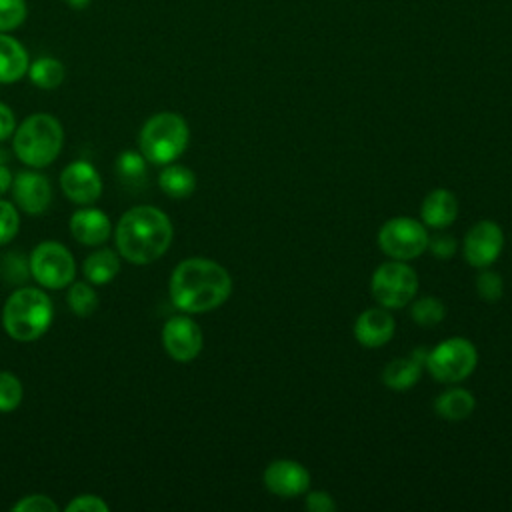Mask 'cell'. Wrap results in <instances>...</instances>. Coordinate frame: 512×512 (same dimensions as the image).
Listing matches in <instances>:
<instances>
[{
    "instance_id": "obj_1",
    "label": "cell",
    "mask_w": 512,
    "mask_h": 512,
    "mask_svg": "<svg viewBox=\"0 0 512 512\" xmlns=\"http://www.w3.org/2000/svg\"><path fill=\"white\" fill-rule=\"evenodd\" d=\"M172 304L186 314H202L222 306L232 292V278L224 266L208 258H186L170 276Z\"/></svg>"
},
{
    "instance_id": "obj_2",
    "label": "cell",
    "mask_w": 512,
    "mask_h": 512,
    "mask_svg": "<svg viewBox=\"0 0 512 512\" xmlns=\"http://www.w3.org/2000/svg\"><path fill=\"white\" fill-rule=\"evenodd\" d=\"M174 228L170 218L156 206H134L116 224L114 240L118 254L132 264H150L170 248Z\"/></svg>"
},
{
    "instance_id": "obj_3",
    "label": "cell",
    "mask_w": 512,
    "mask_h": 512,
    "mask_svg": "<svg viewBox=\"0 0 512 512\" xmlns=\"http://www.w3.org/2000/svg\"><path fill=\"white\" fill-rule=\"evenodd\" d=\"M54 318V306L40 288H18L2 306V326L16 342H34L46 334Z\"/></svg>"
},
{
    "instance_id": "obj_4",
    "label": "cell",
    "mask_w": 512,
    "mask_h": 512,
    "mask_svg": "<svg viewBox=\"0 0 512 512\" xmlns=\"http://www.w3.org/2000/svg\"><path fill=\"white\" fill-rule=\"evenodd\" d=\"M14 152L20 162L30 168H44L52 164L64 144V130L52 114H32L24 118L14 130Z\"/></svg>"
},
{
    "instance_id": "obj_5",
    "label": "cell",
    "mask_w": 512,
    "mask_h": 512,
    "mask_svg": "<svg viewBox=\"0 0 512 512\" xmlns=\"http://www.w3.org/2000/svg\"><path fill=\"white\" fill-rule=\"evenodd\" d=\"M190 140L186 120L176 112H158L150 116L138 134L142 156L152 164H170L182 156Z\"/></svg>"
},
{
    "instance_id": "obj_6",
    "label": "cell",
    "mask_w": 512,
    "mask_h": 512,
    "mask_svg": "<svg viewBox=\"0 0 512 512\" xmlns=\"http://www.w3.org/2000/svg\"><path fill=\"white\" fill-rule=\"evenodd\" d=\"M28 270L42 288L62 290L74 282L76 260L64 244L44 240L34 246L28 258Z\"/></svg>"
},
{
    "instance_id": "obj_7",
    "label": "cell",
    "mask_w": 512,
    "mask_h": 512,
    "mask_svg": "<svg viewBox=\"0 0 512 512\" xmlns=\"http://www.w3.org/2000/svg\"><path fill=\"white\" fill-rule=\"evenodd\" d=\"M478 364L476 346L466 338H448L426 352L424 366L428 372L446 384L462 382Z\"/></svg>"
},
{
    "instance_id": "obj_8",
    "label": "cell",
    "mask_w": 512,
    "mask_h": 512,
    "mask_svg": "<svg viewBox=\"0 0 512 512\" xmlns=\"http://www.w3.org/2000/svg\"><path fill=\"white\" fill-rule=\"evenodd\" d=\"M372 296L384 308H402L410 304L418 292V276L404 260L380 264L370 280Z\"/></svg>"
},
{
    "instance_id": "obj_9",
    "label": "cell",
    "mask_w": 512,
    "mask_h": 512,
    "mask_svg": "<svg viewBox=\"0 0 512 512\" xmlns=\"http://www.w3.org/2000/svg\"><path fill=\"white\" fill-rule=\"evenodd\" d=\"M428 232L422 222L396 216L382 224L378 230V246L392 260H414L428 248Z\"/></svg>"
},
{
    "instance_id": "obj_10",
    "label": "cell",
    "mask_w": 512,
    "mask_h": 512,
    "mask_svg": "<svg viewBox=\"0 0 512 512\" xmlns=\"http://www.w3.org/2000/svg\"><path fill=\"white\" fill-rule=\"evenodd\" d=\"M162 346L172 360L190 362L202 352V328L186 314L172 316L162 326Z\"/></svg>"
},
{
    "instance_id": "obj_11",
    "label": "cell",
    "mask_w": 512,
    "mask_h": 512,
    "mask_svg": "<svg viewBox=\"0 0 512 512\" xmlns=\"http://www.w3.org/2000/svg\"><path fill=\"white\" fill-rule=\"evenodd\" d=\"M504 248V232L494 220H480L464 238V258L474 268L494 264Z\"/></svg>"
},
{
    "instance_id": "obj_12",
    "label": "cell",
    "mask_w": 512,
    "mask_h": 512,
    "mask_svg": "<svg viewBox=\"0 0 512 512\" xmlns=\"http://www.w3.org/2000/svg\"><path fill=\"white\" fill-rule=\"evenodd\" d=\"M60 188L74 204L90 206L102 194V178L90 162L74 160L60 172Z\"/></svg>"
},
{
    "instance_id": "obj_13",
    "label": "cell",
    "mask_w": 512,
    "mask_h": 512,
    "mask_svg": "<svg viewBox=\"0 0 512 512\" xmlns=\"http://www.w3.org/2000/svg\"><path fill=\"white\" fill-rule=\"evenodd\" d=\"M264 486L280 498H296L310 490V472L296 460H274L264 470Z\"/></svg>"
},
{
    "instance_id": "obj_14",
    "label": "cell",
    "mask_w": 512,
    "mask_h": 512,
    "mask_svg": "<svg viewBox=\"0 0 512 512\" xmlns=\"http://www.w3.org/2000/svg\"><path fill=\"white\" fill-rule=\"evenodd\" d=\"M10 190L16 206L26 214H42L52 200L50 180L34 168L18 172L12 180Z\"/></svg>"
},
{
    "instance_id": "obj_15",
    "label": "cell",
    "mask_w": 512,
    "mask_h": 512,
    "mask_svg": "<svg viewBox=\"0 0 512 512\" xmlns=\"http://www.w3.org/2000/svg\"><path fill=\"white\" fill-rule=\"evenodd\" d=\"M394 318L386 308H368L354 322V338L366 348H378L394 336Z\"/></svg>"
},
{
    "instance_id": "obj_16",
    "label": "cell",
    "mask_w": 512,
    "mask_h": 512,
    "mask_svg": "<svg viewBox=\"0 0 512 512\" xmlns=\"http://www.w3.org/2000/svg\"><path fill=\"white\" fill-rule=\"evenodd\" d=\"M70 232L84 246L104 244L112 234V222L98 208H80L70 216Z\"/></svg>"
},
{
    "instance_id": "obj_17",
    "label": "cell",
    "mask_w": 512,
    "mask_h": 512,
    "mask_svg": "<svg viewBox=\"0 0 512 512\" xmlns=\"http://www.w3.org/2000/svg\"><path fill=\"white\" fill-rule=\"evenodd\" d=\"M420 216L430 228H446L458 216V200L450 190L436 188L424 198Z\"/></svg>"
},
{
    "instance_id": "obj_18",
    "label": "cell",
    "mask_w": 512,
    "mask_h": 512,
    "mask_svg": "<svg viewBox=\"0 0 512 512\" xmlns=\"http://www.w3.org/2000/svg\"><path fill=\"white\" fill-rule=\"evenodd\" d=\"M30 58L26 48L6 32H0V84L18 82L26 76Z\"/></svg>"
},
{
    "instance_id": "obj_19",
    "label": "cell",
    "mask_w": 512,
    "mask_h": 512,
    "mask_svg": "<svg viewBox=\"0 0 512 512\" xmlns=\"http://www.w3.org/2000/svg\"><path fill=\"white\" fill-rule=\"evenodd\" d=\"M424 358L420 350H416L410 358H396L392 362L386 364L384 372H382V380L390 390H408L412 388L420 376H422V368H424Z\"/></svg>"
},
{
    "instance_id": "obj_20",
    "label": "cell",
    "mask_w": 512,
    "mask_h": 512,
    "mask_svg": "<svg viewBox=\"0 0 512 512\" xmlns=\"http://www.w3.org/2000/svg\"><path fill=\"white\" fill-rule=\"evenodd\" d=\"M82 272H84V278L94 286L108 284L120 272V254H116L110 248H100L86 256L82 264Z\"/></svg>"
},
{
    "instance_id": "obj_21",
    "label": "cell",
    "mask_w": 512,
    "mask_h": 512,
    "mask_svg": "<svg viewBox=\"0 0 512 512\" xmlns=\"http://www.w3.org/2000/svg\"><path fill=\"white\" fill-rule=\"evenodd\" d=\"M474 406H476L474 396L464 388H450L434 400L436 414L444 420H450V422H458V420L468 418L474 412Z\"/></svg>"
},
{
    "instance_id": "obj_22",
    "label": "cell",
    "mask_w": 512,
    "mask_h": 512,
    "mask_svg": "<svg viewBox=\"0 0 512 512\" xmlns=\"http://www.w3.org/2000/svg\"><path fill=\"white\" fill-rule=\"evenodd\" d=\"M162 192L170 198H188L196 190V174L182 164H166L158 176Z\"/></svg>"
},
{
    "instance_id": "obj_23",
    "label": "cell",
    "mask_w": 512,
    "mask_h": 512,
    "mask_svg": "<svg viewBox=\"0 0 512 512\" xmlns=\"http://www.w3.org/2000/svg\"><path fill=\"white\" fill-rule=\"evenodd\" d=\"M28 78L34 86L42 90H54L64 82L66 70L64 64L54 56H38L28 66Z\"/></svg>"
},
{
    "instance_id": "obj_24",
    "label": "cell",
    "mask_w": 512,
    "mask_h": 512,
    "mask_svg": "<svg viewBox=\"0 0 512 512\" xmlns=\"http://www.w3.org/2000/svg\"><path fill=\"white\" fill-rule=\"evenodd\" d=\"M116 174L128 188H136L146 180V158L142 152L124 150L116 158Z\"/></svg>"
},
{
    "instance_id": "obj_25",
    "label": "cell",
    "mask_w": 512,
    "mask_h": 512,
    "mask_svg": "<svg viewBox=\"0 0 512 512\" xmlns=\"http://www.w3.org/2000/svg\"><path fill=\"white\" fill-rule=\"evenodd\" d=\"M66 300H68L70 310L80 318H88L98 306V294L94 290V284H90L88 280L86 282H72L70 288H68Z\"/></svg>"
},
{
    "instance_id": "obj_26",
    "label": "cell",
    "mask_w": 512,
    "mask_h": 512,
    "mask_svg": "<svg viewBox=\"0 0 512 512\" xmlns=\"http://www.w3.org/2000/svg\"><path fill=\"white\" fill-rule=\"evenodd\" d=\"M410 314H412V320L418 326L432 328V326H436V324H440L444 320L446 306H444V302L440 298L424 296V298H418L416 302H412Z\"/></svg>"
},
{
    "instance_id": "obj_27",
    "label": "cell",
    "mask_w": 512,
    "mask_h": 512,
    "mask_svg": "<svg viewBox=\"0 0 512 512\" xmlns=\"http://www.w3.org/2000/svg\"><path fill=\"white\" fill-rule=\"evenodd\" d=\"M24 396L22 382L16 374L0 370V412H12L20 406Z\"/></svg>"
},
{
    "instance_id": "obj_28",
    "label": "cell",
    "mask_w": 512,
    "mask_h": 512,
    "mask_svg": "<svg viewBox=\"0 0 512 512\" xmlns=\"http://www.w3.org/2000/svg\"><path fill=\"white\" fill-rule=\"evenodd\" d=\"M26 20L24 0H0V32H10Z\"/></svg>"
},
{
    "instance_id": "obj_29",
    "label": "cell",
    "mask_w": 512,
    "mask_h": 512,
    "mask_svg": "<svg viewBox=\"0 0 512 512\" xmlns=\"http://www.w3.org/2000/svg\"><path fill=\"white\" fill-rule=\"evenodd\" d=\"M18 228H20L18 208L12 202L0 198V246L14 240L18 234Z\"/></svg>"
},
{
    "instance_id": "obj_30",
    "label": "cell",
    "mask_w": 512,
    "mask_h": 512,
    "mask_svg": "<svg viewBox=\"0 0 512 512\" xmlns=\"http://www.w3.org/2000/svg\"><path fill=\"white\" fill-rule=\"evenodd\" d=\"M476 292L482 300L496 302L504 292V284H502L500 274H496L492 270H482L476 278Z\"/></svg>"
},
{
    "instance_id": "obj_31",
    "label": "cell",
    "mask_w": 512,
    "mask_h": 512,
    "mask_svg": "<svg viewBox=\"0 0 512 512\" xmlns=\"http://www.w3.org/2000/svg\"><path fill=\"white\" fill-rule=\"evenodd\" d=\"M14 512H58V504L46 494H28L12 504Z\"/></svg>"
},
{
    "instance_id": "obj_32",
    "label": "cell",
    "mask_w": 512,
    "mask_h": 512,
    "mask_svg": "<svg viewBox=\"0 0 512 512\" xmlns=\"http://www.w3.org/2000/svg\"><path fill=\"white\" fill-rule=\"evenodd\" d=\"M66 510L68 512H108V504L100 496L80 494L68 502Z\"/></svg>"
},
{
    "instance_id": "obj_33",
    "label": "cell",
    "mask_w": 512,
    "mask_h": 512,
    "mask_svg": "<svg viewBox=\"0 0 512 512\" xmlns=\"http://www.w3.org/2000/svg\"><path fill=\"white\" fill-rule=\"evenodd\" d=\"M304 498H306L304 500L306 508L312 512H334L336 510L334 498L324 490H308Z\"/></svg>"
},
{
    "instance_id": "obj_34",
    "label": "cell",
    "mask_w": 512,
    "mask_h": 512,
    "mask_svg": "<svg viewBox=\"0 0 512 512\" xmlns=\"http://www.w3.org/2000/svg\"><path fill=\"white\" fill-rule=\"evenodd\" d=\"M428 248L436 258L448 260L456 252V240L450 234H436L434 238H428Z\"/></svg>"
},
{
    "instance_id": "obj_35",
    "label": "cell",
    "mask_w": 512,
    "mask_h": 512,
    "mask_svg": "<svg viewBox=\"0 0 512 512\" xmlns=\"http://www.w3.org/2000/svg\"><path fill=\"white\" fill-rule=\"evenodd\" d=\"M16 130V116L10 110V106H6L4 102H0V142L10 138Z\"/></svg>"
},
{
    "instance_id": "obj_36",
    "label": "cell",
    "mask_w": 512,
    "mask_h": 512,
    "mask_svg": "<svg viewBox=\"0 0 512 512\" xmlns=\"http://www.w3.org/2000/svg\"><path fill=\"white\" fill-rule=\"evenodd\" d=\"M12 180H14V176H12L10 168L4 166V164H0V198H2V194H6V192L10 190Z\"/></svg>"
},
{
    "instance_id": "obj_37",
    "label": "cell",
    "mask_w": 512,
    "mask_h": 512,
    "mask_svg": "<svg viewBox=\"0 0 512 512\" xmlns=\"http://www.w3.org/2000/svg\"><path fill=\"white\" fill-rule=\"evenodd\" d=\"M92 0H66V4L72 8V10H84Z\"/></svg>"
}]
</instances>
